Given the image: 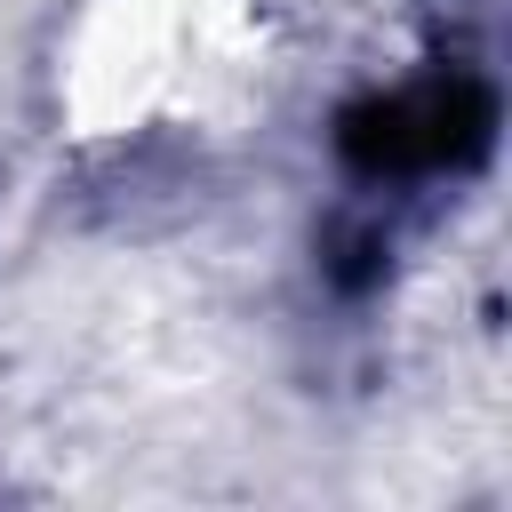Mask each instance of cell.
<instances>
[{"label":"cell","mask_w":512,"mask_h":512,"mask_svg":"<svg viewBox=\"0 0 512 512\" xmlns=\"http://www.w3.org/2000/svg\"><path fill=\"white\" fill-rule=\"evenodd\" d=\"M280 96L272 0H72L40 56L64 152H224Z\"/></svg>","instance_id":"1"}]
</instances>
